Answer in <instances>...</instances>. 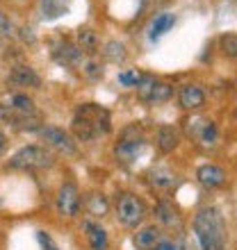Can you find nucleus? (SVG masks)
<instances>
[{
	"instance_id": "obj_19",
	"label": "nucleus",
	"mask_w": 237,
	"mask_h": 250,
	"mask_svg": "<svg viewBox=\"0 0 237 250\" xmlns=\"http://www.w3.org/2000/svg\"><path fill=\"white\" fill-rule=\"evenodd\" d=\"M75 46L85 55H94L100 48V37L94 27H80L75 32Z\"/></svg>"
},
{
	"instance_id": "obj_7",
	"label": "nucleus",
	"mask_w": 237,
	"mask_h": 250,
	"mask_svg": "<svg viewBox=\"0 0 237 250\" xmlns=\"http://www.w3.org/2000/svg\"><path fill=\"white\" fill-rule=\"evenodd\" d=\"M171 96H173V86L166 84V82H160V80L151 78V75H144V80L137 84V98L142 103H148V105L166 103Z\"/></svg>"
},
{
	"instance_id": "obj_18",
	"label": "nucleus",
	"mask_w": 237,
	"mask_h": 250,
	"mask_svg": "<svg viewBox=\"0 0 237 250\" xmlns=\"http://www.w3.org/2000/svg\"><path fill=\"white\" fill-rule=\"evenodd\" d=\"M155 144H158L160 152L169 155V152H173L180 146V134H178V130L173 125H160L158 132H155Z\"/></svg>"
},
{
	"instance_id": "obj_21",
	"label": "nucleus",
	"mask_w": 237,
	"mask_h": 250,
	"mask_svg": "<svg viewBox=\"0 0 237 250\" xmlns=\"http://www.w3.org/2000/svg\"><path fill=\"white\" fill-rule=\"evenodd\" d=\"M194 134H196V139L205 146H214L219 139L217 125L212 123V121H194Z\"/></svg>"
},
{
	"instance_id": "obj_17",
	"label": "nucleus",
	"mask_w": 237,
	"mask_h": 250,
	"mask_svg": "<svg viewBox=\"0 0 237 250\" xmlns=\"http://www.w3.org/2000/svg\"><path fill=\"white\" fill-rule=\"evenodd\" d=\"M82 230L87 234V244L92 250H110V237H107L105 228H100L98 223L94 221H85L82 223Z\"/></svg>"
},
{
	"instance_id": "obj_3",
	"label": "nucleus",
	"mask_w": 237,
	"mask_h": 250,
	"mask_svg": "<svg viewBox=\"0 0 237 250\" xmlns=\"http://www.w3.org/2000/svg\"><path fill=\"white\" fill-rule=\"evenodd\" d=\"M114 211H117V221L123 225V228H137L146 218L144 200L139 196H135V193H128V191H125V193H118Z\"/></svg>"
},
{
	"instance_id": "obj_8",
	"label": "nucleus",
	"mask_w": 237,
	"mask_h": 250,
	"mask_svg": "<svg viewBox=\"0 0 237 250\" xmlns=\"http://www.w3.org/2000/svg\"><path fill=\"white\" fill-rule=\"evenodd\" d=\"M75 114H78V116H85V119L94 125V130H96L98 137L110 134V130H112V116H110V112H107L105 107L96 105V103H85V105H80L78 109H75Z\"/></svg>"
},
{
	"instance_id": "obj_28",
	"label": "nucleus",
	"mask_w": 237,
	"mask_h": 250,
	"mask_svg": "<svg viewBox=\"0 0 237 250\" xmlns=\"http://www.w3.org/2000/svg\"><path fill=\"white\" fill-rule=\"evenodd\" d=\"M151 182H153V187H158V189H169V187H173L176 178L166 171H153L151 173Z\"/></svg>"
},
{
	"instance_id": "obj_5",
	"label": "nucleus",
	"mask_w": 237,
	"mask_h": 250,
	"mask_svg": "<svg viewBox=\"0 0 237 250\" xmlns=\"http://www.w3.org/2000/svg\"><path fill=\"white\" fill-rule=\"evenodd\" d=\"M39 137L46 141L48 150L62 152V155H75V152H78L73 137L66 130L57 127V125H46V123H44L39 127Z\"/></svg>"
},
{
	"instance_id": "obj_15",
	"label": "nucleus",
	"mask_w": 237,
	"mask_h": 250,
	"mask_svg": "<svg viewBox=\"0 0 237 250\" xmlns=\"http://www.w3.org/2000/svg\"><path fill=\"white\" fill-rule=\"evenodd\" d=\"M160 241H162V230H160L158 225H144L132 237V244H135L137 250H153Z\"/></svg>"
},
{
	"instance_id": "obj_10",
	"label": "nucleus",
	"mask_w": 237,
	"mask_h": 250,
	"mask_svg": "<svg viewBox=\"0 0 237 250\" xmlns=\"http://www.w3.org/2000/svg\"><path fill=\"white\" fill-rule=\"evenodd\" d=\"M7 84L19 86V89H39L41 86V75L34 71L32 66L19 64L9 71V75H7Z\"/></svg>"
},
{
	"instance_id": "obj_32",
	"label": "nucleus",
	"mask_w": 237,
	"mask_h": 250,
	"mask_svg": "<svg viewBox=\"0 0 237 250\" xmlns=\"http://www.w3.org/2000/svg\"><path fill=\"white\" fill-rule=\"evenodd\" d=\"M5 150H7V134L0 130V157L5 155Z\"/></svg>"
},
{
	"instance_id": "obj_6",
	"label": "nucleus",
	"mask_w": 237,
	"mask_h": 250,
	"mask_svg": "<svg viewBox=\"0 0 237 250\" xmlns=\"http://www.w3.org/2000/svg\"><path fill=\"white\" fill-rule=\"evenodd\" d=\"M82 207V198H80V189L75 182H64L57 191L55 198V209L62 218H75Z\"/></svg>"
},
{
	"instance_id": "obj_22",
	"label": "nucleus",
	"mask_w": 237,
	"mask_h": 250,
	"mask_svg": "<svg viewBox=\"0 0 237 250\" xmlns=\"http://www.w3.org/2000/svg\"><path fill=\"white\" fill-rule=\"evenodd\" d=\"M103 57H105V62H110V64H125V60H128V50H125V46L121 43V41L112 39L103 46Z\"/></svg>"
},
{
	"instance_id": "obj_16",
	"label": "nucleus",
	"mask_w": 237,
	"mask_h": 250,
	"mask_svg": "<svg viewBox=\"0 0 237 250\" xmlns=\"http://www.w3.org/2000/svg\"><path fill=\"white\" fill-rule=\"evenodd\" d=\"M153 214H155V218H158L165 228H176V230L183 228V216L178 214V209L173 207V203H169V200H158Z\"/></svg>"
},
{
	"instance_id": "obj_14",
	"label": "nucleus",
	"mask_w": 237,
	"mask_h": 250,
	"mask_svg": "<svg viewBox=\"0 0 237 250\" xmlns=\"http://www.w3.org/2000/svg\"><path fill=\"white\" fill-rule=\"evenodd\" d=\"M196 180L205 189H217V187L226 185V171L214 164H203L196 168Z\"/></svg>"
},
{
	"instance_id": "obj_9",
	"label": "nucleus",
	"mask_w": 237,
	"mask_h": 250,
	"mask_svg": "<svg viewBox=\"0 0 237 250\" xmlns=\"http://www.w3.org/2000/svg\"><path fill=\"white\" fill-rule=\"evenodd\" d=\"M0 121L16 132H39V127L44 125L41 123V116H23V114L12 112L2 103H0Z\"/></svg>"
},
{
	"instance_id": "obj_12",
	"label": "nucleus",
	"mask_w": 237,
	"mask_h": 250,
	"mask_svg": "<svg viewBox=\"0 0 237 250\" xmlns=\"http://www.w3.org/2000/svg\"><path fill=\"white\" fill-rule=\"evenodd\" d=\"M178 103L183 109H190V112L201 109L205 105V91L198 84H183L178 91Z\"/></svg>"
},
{
	"instance_id": "obj_26",
	"label": "nucleus",
	"mask_w": 237,
	"mask_h": 250,
	"mask_svg": "<svg viewBox=\"0 0 237 250\" xmlns=\"http://www.w3.org/2000/svg\"><path fill=\"white\" fill-rule=\"evenodd\" d=\"M219 50L228 57V60H237V32H226L219 37Z\"/></svg>"
},
{
	"instance_id": "obj_20",
	"label": "nucleus",
	"mask_w": 237,
	"mask_h": 250,
	"mask_svg": "<svg viewBox=\"0 0 237 250\" xmlns=\"http://www.w3.org/2000/svg\"><path fill=\"white\" fill-rule=\"evenodd\" d=\"M71 132H73V139H75V141H82V144H92L94 139H98L94 125L89 123L85 116H78V114H73Z\"/></svg>"
},
{
	"instance_id": "obj_27",
	"label": "nucleus",
	"mask_w": 237,
	"mask_h": 250,
	"mask_svg": "<svg viewBox=\"0 0 237 250\" xmlns=\"http://www.w3.org/2000/svg\"><path fill=\"white\" fill-rule=\"evenodd\" d=\"M80 71H82V75H85L87 80H100L103 75H105L103 64H100L98 60H94V57H89V60L82 62V64H80Z\"/></svg>"
},
{
	"instance_id": "obj_29",
	"label": "nucleus",
	"mask_w": 237,
	"mask_h": 250,
	"mask_svg": "<svg viewBox=\"0 0 237 250\" xmlns=\"http://www.w3.org/2000/svg\"><path fill=\"white\" fill-rule=\"evenodd\" d=\"M142 80H144V75H142L137 68H135V71H123V73H118V82H121L123 86H135V89H137V84L142 82Z\"/></svg>"
},
{
	"instance_id": "obj_24",
	"label": "nucleus",
	"mask_w": 237,
	"mask_h": 250,
	"mask_svg": "<svg viewBox=\"0 0 237 250\" xmlns=\"http://www.w3.org/2000/svg\"><path fill=\"white\" fill-rule=\"evenodd\" d=\"M107 209H110V203H107V198L103 193H92L87 198V211L94 218H103L107 214Z\"/></svg>"
},
{
	"instance_id": "obj_4",
	"label": "nucleus",
	"mask_w": 237,
	"mask_h": 250,
	"mask_svg": "<svg viewBox=\"0 0 237 250\" xmlns=\"http://www.w3.org/2000/svg\"><path fill=\"white\" fill-rule=\"evenodd\" d=\"M144 146H146V141H144L142 130H139L137 125H130V127L123 130L118 144L114 146V157H117L118 162H123V164H130L132 159L144 150Z\"/></svg>"
},
{
	"instance_id": "obj_30",
	"label": "nucleus",
	"mask_w": 237,
	"mask_h": 250,
	"mask_svg": "<svg viewBox=\"0 0 237 250\" xmlns=\"http://www.w3.org/2000/svg\"><path fill=\"white\" fill-rule=\"evenodd\" d=\"M37 239H39V244L44 246V250H59L57 246H55V241L50 239V234H46L44 230H39L37 232Z\"/></svg>"
},
{
	"instance_id": "obj_13",
	"label": "nucleus",
	"mask_w": 237,
	"mask_h": 250,
	"mask_svg": "<svg viewBox=\"0 0 237 250\" xmlns=\"http://www.w3.org/2000/svg\"><path fill=\"white\" fill-rule=\"evenodd\" d=\"M2 105L9 107L12 112L16 114H23V116H41L39 109H37V105H34V100L27 96V93H9L5 100H2Z\"/></svg>"
},
{
	"instance_id": "obj_23",
	"label": "nucleus",
	"mask_w": 237,
	"mask_h": 250,
	"mask_svg": "<svg viewBox=\"0 0 237 250\" xmlns=\"http://www.w3.org/2000/svg\"><path fill=\"white\" fill-rule=\"evenodd\" d=\"M173 23H176L173 14H158L151 23V39H160L162 34H166L173 27Z\"/></svg>"
},
{
	"instance_id": "obj_1",
	"label": "nucleus",
	"mask_w": 237,
	"mask_h": 250,
	"mask_svg": "<svg viewBox=\"0 0 237 250\" xmlns=\"http://www.w3.org/2000/svg\"><path fill=\"white\" fill-rule=\"evenodd\" d=\"M194 232L201 250H224L226 248V223L217 207H201L194 216Z\"/></svg>"
},
{
	"instance_id": "obj_25",
	"label": "nucleus",
	"mask_w": 237,
	"mask_h": 250,
	"mask_svg": "<svg viewBox=\"0 0 237 250\" xmlns=\"http://www.w3.org/2000/svg\"><path fill=\"white\" fill-rule=\"evenodd\" d=\"M0 34H2L5 39H12V41H16L21 37V27L16 25V23L9 19V14L2 12V9H0Z\"/></svg>"
},
{
	"instance_id": "obj_2",
	"label": "nucleus",
	"mask_w": 237,
	"mask_h": 250,
	"mask_svg": "<svg viewBox=\"0 0 237 250\" xmlns=\"http://www.w3.org/2000/svg\"><path fill=\"white\" fill-rule=\"evenodd\" d=\"M53 164H55L53 152L48 150L46 146H37V144L23 146L7 162V166L14 168V171H44V168H50Z\"/></svg>"
},
{
	"instance_id": "obj_11",
	"label": "nucleus",
	"mask_w": 237,
	"mask_h": 250,
	"mask_svg": "<svg viewBox=\"0 0 237 250\" xmlns=\"http://www.w3.org/2000/svg\"><path fill=\"white\" fill-rule=\"evenodd\" d=\"M53 60L62 66H80L85 62V53L71 41L59 39L53 46Z\"/></svg>"
},
{
	"instance_id": "obj_31",
	"label": "nucleus",
	"mask_w": 237,
	"mask_h": 250,
	"mask_svg": "<svg viewBox=\"0 0 237 250\" xmlns=\"http://www.w3.org/2000/svg\"><path fill=\"white\" fill-rule=\"evenodd\" d=\"M153 250H178V246L171 244V241H165V239H162V241H160V244L155 246Z\"/></svg>"
},
{
	"instance_id": "obj_33",
	"label": "nucleus",
	"mask_w": 237,
	"mask_h": 250,
	"mask_svg": "<svg viewBox=\"0 0 237 250\" xmlns=\"http://www.w3.org/2000/svg\"><path fill=\"white\" fill-rule=\"evenodd\" d=\"M235 119H237V112H235Z\"/></svg>"
}]
</instances>
